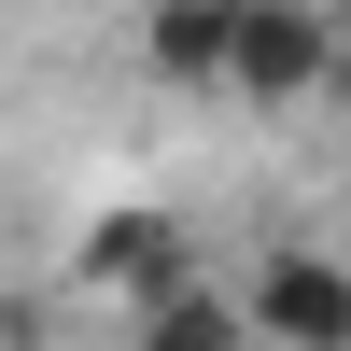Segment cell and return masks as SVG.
<instances>
[{
	"instance_id": "cell-6",
	"label": "cell",
	"mask_w": 351,
	"mask_h": 351,
	"mask_svg": "<svg viewBox=\"0 0 351 351\" xmlns=\"http://www.w3.org/2000/svg\"><path fill=\"white\" fill-rule=\"evenodd\" d=\"M324 99L351 112V0H337V43H324Z\"/></svg>"
},
{
	"instance_id": "cell-2",
	"label": "cell",
	"mask_w": 351,
	"mask_h": 351,
	"mask_svg": "<svg viewBox=\"0 0 351 351\" xmlns=\"http://www.w3.org/2000/svg\"><path fill=\"white\" fill-rule=\"evenodd\" d=\"M239 324L267 351H351V267L337 253H267L253 295H239Z\"/></svg>"
},
{
	"instance_id": "cell-7",
	"label": "cell",
	"mask_w": 351,
	"mask_h": 351,
	"mask_svg": "<svg viewBox=\"0 0 351 351\" xmlns=\"http://www.w3.org/2000/svg\"><path fill=\"white\" fill-rule=\"evenodd\" d=\"M141 14H155V0H141Z\"/></svg>"
},
{
	"instance_id": "cell-5",
	"label": "cell",
	"mask_w": 351,
	"mask_h": 351,
	"mask_svg": "<svg viewBox=\"0 0 351 351\" xmlns=\"http://www.w3.org/2000/svg\"><path fill=\"white\" fill-rule=\"evenodd\" d=\"M127 351H253L239 295H211V281H169V295L127 309Z\"/></svg>"
},
{
	"instance_id": "cell-1",
	"label": "cell",
	"mask_w": 351,
	"mask_h": 351,
	"mask_svg": "<svg viewBox=\"0 0 351 351\" xmlns=\"http://www.w3.org/2000/svg\"><path fill=\"white\" fill-rule=\"evenodd\" d=\"M324 43H337V0H239V56H225V99H253V112H295V99H324Z\"/></svg>"
},
{
	"instance_id": "cell-3",
	"label": "cell",
	"mask_w": 351,
	"mask_h": 351,
	"mask_svg": "<svg viewBox=\"0 0 351 351\" xmlns=\"http://www.w3.org/2000/svg\"><path fill=\"white\" fill-rule=\"evenodd\" d=\"M84 281H112V295H169V281H183V225L155 211V197H127V211H99L84 225Z\"/></svg>"
},
{
	"instance_id": "cell-4",
	"label": "cell",
	"mask_w": 351,
	"mask_h": 351,
	"mask_svg": "<svg viewBox=\"0 0 351 351\" xmlns=\"http://www.w3.org/2000/svg\"><path fill=\"white\" fill-rule=\"evenodd\" d=\"M141 56H155V84H183V99H225L239 0H155V14H141Z\"/></svg>"
}]
</instances>
